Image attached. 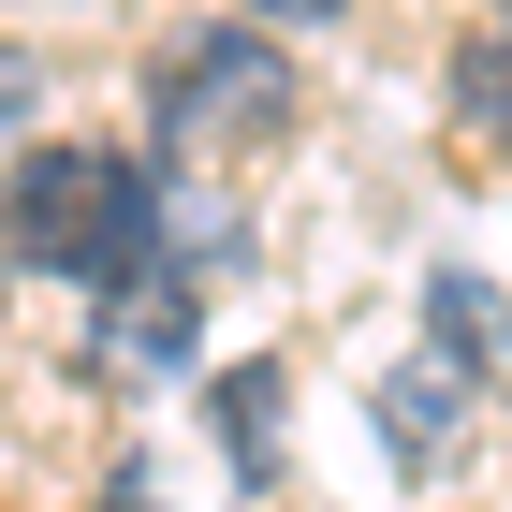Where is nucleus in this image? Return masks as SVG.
I'll use <instances>...</instances> for the list:
<instances>
[{"instance_id": "1", "label": "nucleus", "mask_w": 512, "mask_h": 512, "mask_svg": "<svg viewBox=\"0 0 512 512\" xmlns=\"http://www.w3.org/2000/svg\"><path fill=\"white\" fill-rule=\"evenodd\" d=\"M15 264H59L88 293V308H103V293H132V278L147 264H176V205H161V176L147 161H118V147H30L15 161Z\"/></svg>"}, {"instance_id": "4", "label": "nucleus", "mask_w": 512, "mask_h": 512, "mask_svg": "<svg viewBox=\"0 0 512 512\" xmlns=\"http://www.w3.org/2000/svg\"><path fill=\"white\" fill-rule=\"evenodd\" d=\"M381 439L410 454V469H439V454L469 439V381H454V366H395L381 381Z\"/></svg>"}, {"instance_id": "3", "label": "nucleus", "mask_w": 512, "mask_h": 512, "mask_svg": "<svg viewBox=\"0 0 512 512\" xmlns=\"http://www.w3.org/2000/svg\"><path fill=\"white\" fill-rule=\"evenodd\" d=\"M191 322H205V293H191V249H176V264H147L132 293H103V308H88V366H103V381L191 366Z\"/></svg>"}, {"instance_id": "10", "label": "nucleus", "mask_w": 512, "mask_h": 512, "mask_svg": "<svg viewBox=\"0 0 512 512\" xmlns=\"http://www.w3.org/2000/svg\"><path fill=\"white\" fill-rule=\"evenodd\" d=\"M498 30H512V0H498Z\"/></svg>"}, {"instance_id": "8", "label": "nucleus", "mask_w": 512, "mask_h": 512, "mask_svg": "<svg viewBox=\"0 0 512 512\" xmlns=\"http://www.w3.org/2000/svg\"><path fill=\"white\" fill-rule=\"evenodd\" d=\"M30 88H44V74H30V59H0V118H30Z\"/></svg>"}, {"instance_id": "2", "label": "nucleus", "mask_w": 512, "mask_h": 512, "mask_svg": "<svg viewBox=\"0 0 512 512\" xmlns=\"http://www.w3.org/2000/svg\"><path fill=\"white\" fill-rule=\"evenodd\" d=\"M147 118L161 147H278L293 132V59H278V30H249V15H220V30H191L176 59L147 74Z\"/></svg>"}, {"instance_id": "5", "label": "nucleus", "mask_w": 512, "mask_h": 512, "mask_svg": "<svg viewBox=\"0 0 512 512\" xmlns=\"http://www.w3.org/2000/svg\"><path fill=\"white\" fill-rule=\"evenodd\" d=\"M220 454H235L249 483L278 469V366H235V381H220Z\"/></svg>"}, {"instance_id": "7", "label": "nucleus", "mask_w": 512, "mask_h": 512, "mask_svg": "<svg viewBox=\"0 0 512 512\" xmlns=\"http://www.w3.org/2000/svg\"><path fill=\"white\" fill-rule=\"evenodd\" d=\"M439 337H454V366H498V308H483V278H439Z\"/></svg>"}, {"instance_id": "6", "label": "nucleus", "mask_w": 512, "mask_h": 512, "mask_svg": "<svg viewBox=\"0 0 512 512\" xmlns=\"http://www.w3.org/2000/svg\"><path fill=\"white\" fill-rule=\"evenodd\" d=\"M454 103H469V132H483V147H512V30H483V44H469Z\"/></svg>"}, {"instance_id": "9", "label": "nucleus", "mask_w": 512, "mask_h": 512, "mask_svg": "<svg viewBox=\"0 0 512 512\" xmlns=\"http://www.w3.org/2000/svg\"><path fill=\"white\" fill-rule=\"evenodd\" d=\"M249 15H337V0H249Z\"/></svg>"}]
</instances>
